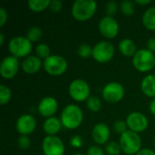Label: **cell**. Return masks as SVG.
<instances>
[{"instance_id": "cell-1", "label": "cell", "mask_w": 155, "mask_h": 155, "mask_svg": "<svg viewBox=\"0 0 155 155\" xmlns=\"http://www.w3.org/2000/svg\"><path fill=\"white\" fill-rule=\"evenodd\" d=\"M84 120V113L82 109L76 104L66 105L60 115V121L62 125L66 129L74 130L78 128Z\"/></svg>"}, {"instance_id": "cell-2", "label": "cell", "mask_w": 155, "mask_h": 155, "mask_svg": "<svg viewBox=\"0 0 155 155\" xmlns=\"http://www.w3.org/2000/svg\"><path fill=\"white\" fill-rule=\"evenodd\" d=\"M97 10V3L94 0H76L71 9L73 16L81 22L86 21L94 16Z\"/></svg>"}, {"instance_id": "cell-3", "label": "cell", "mask_w": 155, "mask_h": 155, "mask_svg": "<svg viewBox=\"0 0 155 155\" xmlns=\"http://www.w3.org/2000/svg\"><path fill=\"white\" fill-rule=\"evenodd\" d=\"M119 144L126 155H136L142 150V139L139 134L128 130L120 136Z\"/></svg>"}, {"instance_id": "cell-4", "label": "cell", "mask_w": 155, "mask_h": 155, "mask_svg": "<svg viewBox=\"0 0 155 155\" xmlns=\"http://www.w3.org/2000/svg\"><path fill=\"white\" fill-rule=\"evenodd\" d=\"M8 49L11 55L17 58H25L30 55L33 44L26 36H15L8 43Z\"/></svg>"}, {"instance_id": "cell-5", "label": "cell", "mask_w": 155, "mask_h": 155, "mask_svg": "<svg viewBox=\"0 0 155 155\" xmlns=\"http://www.w3.org/2000/svg\"><path fill=\"white\" fill-rule=\"evenodd\" d=\"M133 65L140 72H149L155 66V54L148 49H139L133 56Z\"/></svg>"}, {"instance_id": "cell-6", "label": "cell", "mask_w": 155, "mask_h": 155, "mask_svg": "<svg viewBox=\"0 0 155 155\" xmlns=\"http://www.w3.org/2000/svg\"><path fill=\"white\" fill-rule=\"evenodd\" d=\"M45 72L53 76H59L64 74L68 67V63L66 59L59 54H51L43 64Z\"/></svg>"}, {"instance_id": "cell-7", "label": "cell", "mask_w": 155, "mask_h": 155, "mask_svg": "<svg viewBox=\"0 0 155 155\" xmlns=\"http://www.w3.org/2000/svg\"><path fill=\"white\" fill-rule=\"evenodd\" d=\"M68 93L71 98L76 102H84L90 97V86L84 79L73 80L68 87Z\"/></svg>"}, {"instance_id": "cell-8", "label": "cell", "mask_w": 155, "mask_h": 155, "mask_svg": "<svg viewBox=\"0 0 155 155\" xmlns=\"http://www.w3.org/2000/svg\"><path fill=\"white\" fill-rule=\"evenodd\" d=\"M115 53L114 45L108 41L98 42L93 47V58L98 63H107L111 61Z\"/></svg>"}, {"instance_id": "cell-9", "label": "cell", "mask_w": 155, "mask_h": 155, "mask_svg": "<svg viewBox=\"0 0 155 155\" xmlns=\"http://www.w3.org/2000/svg\"><path fill=\"white\" fill-rule=\"evenodd\" d=\"M124 85L117 82H110L106 84L102 90L103 98L110 104H116L122 101L124 97Z\"/></svg>"}, {"instance_id": "cell-10", "label": "cell", "mask_w": 155, "mask_h": 155, "mask_svg": "<svg viewBox=\"0 0 155 155\" xmlns=\"http://www.w3.org/2000/svg\"><path fill=\"white\" fill-rule=\"evenodd\" d=\"M42 150L44 155H64V142L56 135H47L42 142Z\"/></svg>"}, {"instance_id": "cell-11", "label": "cell", "mask_w": 155, "mask_h": 155, "mask_svg": "<svg viewBox=\"0 0 155 155\" xmlns=\"http://www.w3.org/2000/svg\"><path fill=\"white\" fill-rule=\"evenodd\" d=\"M98 28L101 35L107 39L114 38L119 33V24L114 16L105 15L102 17L99 21Z\"/></svg>"}, {"instance_id": "cell-12", "label": "cell", "mask_w": 155, "mask_h": 155, "mask_svg": "<svg viewBox=\"0 0 155 155\" xmlns=\"http://www.w3.org/2000/svg\"><path fill=\"white\" fill-rule=\"evenodd\" d=\"M19 60L14 55H8L3 58L0 64V74L3 78L12 79L14 78L19 70Z\"/></svg>"}, {"instance_id": "cell-13", "label": "cell", "mask_w": 155, "mask_h": 155, "mask_svg": "<svg viewBox=\"0 0 155 155\" xmlns=\"http://www.w3.org/2000/svg\"><path fill=\"white\" fill-rule=\"evenodd\" d=\"M126 124L129 130L140 134L147 129L149 122L147 117L143 114L139 112H133L128 114L126 118Z\"/></svg>"}, {"instance_id": "cell-14", "label": "cell", "mask_w": 155, "mask_h": 155, "mask_svg": "<svg viewBox=\"0 0 155 155\" xmlns=\"http://www.w3.org/2000/svg\"><path fill=\"white\" fill-rule=\"evenodd\" d=\"M35 127H36V120L33 115L29 114H25L19 116L15 124L16 131L21 135L28 136L29 134L34 133Z\"/></svg>"}, {"instance_id": "cell-15", "label": "cell", "mask_w": 155, "mask_h": 155, "mask_svg": "<svg viewBox=\"0 0 155 155\" xmlns=\"http://www.w3.org/2000/svg\"><path fill=\"white\" fill-rule=\"evenodd\" d=\"M58 110V102L55 98L52 96H46L41 99L38 104L37 111L39 114L43 117L50 118L54 115Z\"/></svg>"}, {"instance_id": "cell-16", "label": "cell", "mask_w": 155, "mask_h": 155, "mask_svg": "<svg viewBox=\"0 0 155 155\" xmlns=\"http://www.w3.org/2000/svg\"><path fill=\"white\" fill-rule=\"evenodd\" d=\"M111 131L104 123L96 124L92 130V139L97 145L107 144L110 139Z\"/></svg>"}, {"instance_id": "cell-17", "label": "cell", "mask_w": 155, "mask_h": 155, "mask_svg": "<svg viewBox=\"0 0 155 155\" xmlns=\"http://www.w3.org/2000/svg\"><path fill=\"white\" fill-rule=\"evenodd\" d=\"M44 62L42 59L37 57L36 55H28L27 57L24 58L21 63L22 70L27 74H36L41 67L43 66Z\"/></svg>"}, {"instance_id": "cell-18", "label": "cell", "mask_w": 155, "mask_h": 155, "mask_svg": "<svg viewBox=\"0 0 155 155\" xmlns=\"http://www.w3.org/2000/svg\"><path fill=\"white\" fill-rule=\"evenodd\" d=\"M62 123L57 117L46 118L43 124V130L47 135H56L62 128Z\"/></svg>"}, {"instance_id": "cell-19", "label": "cell", "mask_w": 155, "mask_h": 155, "mask_svg": "<svg viewBox=\"0 0 155 155\" xmlns=\"http://www.w3.org/2000/svg\"><path fill=\"white\" fill-rule=\"evenodd\" d=\"M141 89L146 96L153 99L155 98V74H148L143 78Z\"/></svg>"}, {"instance_id": "cell-20", "label": "cell", "mask_w": 155, "mask_h": 155, "mask_svg": "<svg viewBox=\"0 0 155 155\" xmlns=\"http://www.w3.org/2000/svg\"><path fill=\"white\" fill-rule=\"evenodd\" d=\"M118 49L122 54H124V56H128V57L134 56L138 51L136 44L134 43V41H133L130 38L122 39L118 44Z\"/></svg>"}, {"instance_id": "cell-21", "label": "cell", "mask_w": 155, "mask_h": 155, "mask_svg": "<svg viewBox=\"0 0 155 155\" xmlns=\"http://www.w3.org/2000/svg\"><path fill=\"white\" fill-rule=\"evenodd\" d=\"M143 25L148 30L155 31V5L145 10L142 17Z\"/></svg>"}, {"instance_id": "cell-22", "label": "cell", "mask_w": 155, "mask_h": 155, "mask_svg": "<svg viewBox=\"0 0 155 155\" xmlns=\"http://www.w3.org/2000/svg\"><path fill=\"white\" fill-rule=\"evenodd\" d=\"M50 3V0H30L27 2V5L34 12H41L49 7Z\"/></svg>"}, {"instance_id": "cell-23", "label": "cell", "mask_w": 155, "mask_h": 155, "mask_svg": "<svg viewBox=\"0 0 155 155\" xmlns=\"http://www.w3.org/2000/svg\"><path fill=\"white\" fill-rule=\"evenodd\" d=\"M135 3L131 0H124L120 3V10L125 16H131L134 15L135 10Z\"/></svg>"}, {"instance_id": "cell-24", "label": "cell", "mask_w": 155, "mask_h": 155, "mask_svg": "<svg viewBox=\"0 0 155 155\" xmlns=\"http://www.w3.org/2000/svg\"><path fill=\"white\" fill-rule=\"evenodd\" d=\"M43 35V31L42 29L39 27V26H36V25H34V26H31L27 32H26V37L28 40H30L32 43H35V42H37L41 39Z\"/></svg>"}, {"instance_id": "cell-25", "label": "cell", "mask_w": 155, "mask_h": 155, "mask_svg": "<svg viewBox=\"0 0 155 155\" xmlns=\"http://www.w3.org/2000/svg\"><path fill=\"white\" fill-rule=\"evenodd\" d=\"M35 55L37 57H39L40 59H44V60H45L47 57H49L51 55V49L47 44L37 45L35 49Z\"/></svg>"}, {"instance_id": "cell-26", "label": "cell", "mask_w": 155, "mask_h": 155, "mask_svg": "<svg viewBox=\"0 0 155 155\" xmlns=\"http://www.w3.org/2000/svg\"><path fill=\"white\" fill-rule=\"evenodd\" d=\"M86 106L91 112L97 113L102 108V101L97 96H90L86 101Z\"/></svg>"}, {"instance_id": "cell-27", "label": "cell", "mask_w": 155, "mask_h": 155, "mask_svg": "<svg viewBox=\"0 0 155 155\" xmlns=\"http://www.w3.org/2000/svg\"><path fill=\"white\" fill-rule=\"evenodd\" d=\"M12 97L11 90L5 84H0V104L5 105L9 103Z\"/></svg>"}, {"instance_id": "cell-28", "label": "cell", "mask_w": 155, "mask_h": 155, "mask_svg": "<svg viewBox=\"0 0 155 155\" xmlns=\"http://www.w3.org/2000/svg\"><path fill=\"white\" fill-rule=\"evenodd\" d=\"M77 53H78V55L82 58H84V59L89 58L93 56V47L87 43H83L78 47Z\"/></svg>"}, {"instance_id": "cell-29", "label": "cell", "mask_w": 155, "mask_h": 155, "mask_svg": "<svg viewBox=\"0 0 155 155\" xmlns=\"http://www.w3.org/2000/svg\"><path fill=\"white\" fill-rule=\"evenodd\" d=\"M105 153L108 155H120L123 152L119 143L110 142L105 145Z\"/></svg>"}, {"instance_id": "cell-30", "label": "cell", "mask_w": 155, "mask_h": 155, "mask_svg": "<svg viewBox=\"0 0 155 155\" xmlns=\"http://www.w3.org/2000/svg\"><path fill=\"white\" fill-rule=\"evenodd\" d=\"M114 130L116 134H119L120 135H122L123 134L127 132L129 130V128L126 124V121H123V120L116 121L114 124Z\"/></svg>"}, {"instance_id": "cell-31", "label": "cell", "mask_w": 155, "mask_h": 155, "mask_svg": "<svg viewBox=\"0 0 155 155\" xmlns=\"http://www.w3.org/2000/svg\"><path fill=\"white\" fill-rule=\"evenodd\" d=\"M119 5L115 1H110L105 5V13L109 16H114L118 11Z\"/></svg>"}, {"instance_id": "cell-32", "label": "cell", "mask_w": 155, "mask_h": 155, "mask_svg": "<svg viewBox=\"0 0 155 155\" xmlns=\"http://www.w3.org/2000/svg\"><path fill=\"white\" fill-rule=\"evenodd\" d=\"M17 145L20 149H28L31 145V140L27 135H21L17 140Z\"/></svg>"}, {"instance_id": "cell-33", "label": "cell", "mask_w": 155, "mask_h": 155, "mask_svg": "<svg viewBox=\"0 0 155 155\" xmlns=\"http://www.w3.org/2000/svg\"><path fill=\"white\" fill-rule=\"evenodd\" d=\"M83 139L80 135H74L70 139V145L74 148H81L83 146Z\"/></svg>"}, {"instance_id": "cell-34", "label": "cell", "mask_w": 155, "mask_h": 155, "mask_svg": "<svg viewBox=\"0 0 155 155\" xmlns=\"http://www.w3.org/2000/svg\"><path fill=\"white\" fill-rule=\"evenodd\" d=\"M87 155H105L104 150L99 145H92L87 150Z\"/></svg>"}, {"instance_id": "cell-35", "label": "cell", "mask_w": 155, "mask_h": 155, "mask_svg": "<svg viewBox=\"0 0 155 155\" xmlns=\"http://www.w3.org/2000/svg\"><path fill=\"white\" fill-rule=\"evenodd\" d=\"M63 7V3L60 0H52L49 5V8L54 12H59Z\"/></svg>"}, {"instance_id": "cell-36", "label": "cell", "mask_w": 155, "mask_h": 155, "mask_svg": "<svg viewBox=\"0 0 155 155\" xmlns=\"http://www.w3.org/2000/svg\"><path fill=\"white\" fill-rule=\"evenodd\" d=\"M8 19L7 11L4 7H0V26H4Z\"/></svg>"}, {"instance_id": "cell-37", "label": "cell", "mask_w": 155, "mask_h": 155, "mask_svg": "<svg viewBox=\"0 0 155 155\" xmlns=\"http://www.w3.org/2000/svg\"><path fill=\"white\" fill-rule=\"evenodd\" d=\"M147 49L150 50L151 52L154 53L155 52V38L152 37L148 40L147 42Z\"/></svg>"}, {"instance_id": "cell-38", "label": "cell", "mask_w": 155, "mask_h": 155, "mask_svg": "<svg viewBox=\"0 0 155 155\" xmlns=\"http://www.w3.org/2000/svg\"><path fill=\"white\" fill-rule=\"evenodd\" d=\"M136 155H155V152H153L152 149L144 148V149H142L138 153H136Z\"/></svg>"}, {"instance_id": "cell-39", "label": "cell", "mask_w": 155, "mask_h": 155, "mask_svg": "<svg viewBox=\"0 0 155 155\" xmlns=\"http://www.w3.org/2000/svg\"><path fill=\"white\" fill-rule=\"evenodd\" d=\"M149 109H150L151 114L155 116V98H153V99L151 101L150 105H149Z\"/></svg>"}, {"instance_id": "cell-40", "label": "cell", "mask_w": 155, "mask_h": 155, "mask_svg": "<svg viewBox=\"0 0 155 155\" xmlns=\"http://www.w3.org/2000/svg\"><path fill=\"white\" fill-rule=\"evenodd\" d=\"M134 3L138 5H149L152 3V0H135Z\"/></svg>"}, {"instance_id": "cell-41", "label": "cell", "mask_w": 155, "mask_h": 155, "mask_svg": "<svg viewBox=\"0 0 155 155\" xmlns=\"http://www.w3.org/2000/svg\"><path fill=\"white\" fill-rule=\"evenodd\" d=\"M4 41H5V35L3 33H0V45H4Z\"/></svg>"}, {"instance_id": "cell-42", "label": "cell", "mask_w": 155, "mask_h": 155, "mask_svg": "<svg viewBox=\"0 0 155 155\" xmlns=\"http://www.w3.org/2000/svg\"><path fill=\"white\" fill-rule=\"evenodd\" d=\"M73 155H84V154H83V153H74V154H73Z\"/></svg>"}, {"instance_id": "cell-43", "label": "cell", "mask_w": 155, "mask_h": 155, "mask_svg": "<svg viewBox=\"0 0 155 155\" xmlns=\"http://www.w3.org/2000/svg\"><path fill=\"white\" fill-rule=\"evenodd\" d=\"M154 146H155V140H154Z\"/></svg>"}, {"instance_id": "cell-44", "label": "cell", "mask_w": 155, "mask_h": 155, "mask_svg": "<svg viewBox=\"0 0 155 155\" xmlns=\"http://www.w3.org/2000/svg\"><path fill=\"white\" fill-rule=\"evenodd\" d=\"M43 155H44V154H43Z\"/></svg>"}]
</instances>
